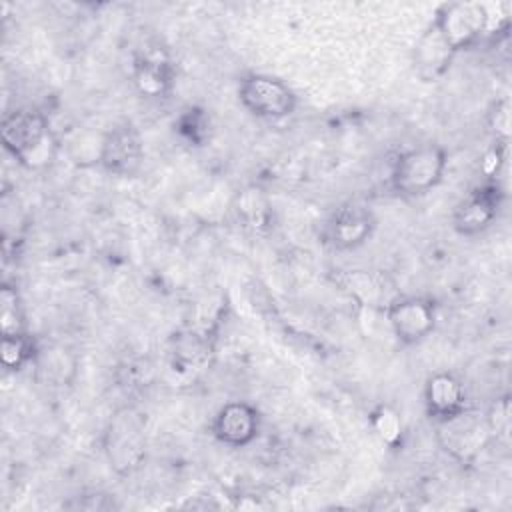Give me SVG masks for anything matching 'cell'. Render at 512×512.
Segmentation results:
<instances>
[{
	"mask_svg": "<svg viewBox=\"0 0 512 512\" xmlns=\"http://www.w3.org/2000/svg\"><path fill=\"white\" fill-rule=\"evenodd\" d=\"M436 436L442 450L458 462H472L492 438L486 414H478L470 408L436 422Z\"/></svg>",
	"mask_w": 512,
	"mask_h": 512,
	"instance_id": "cell-6",
	"label": "cell"
},
{
	"mask_svg": "<svg viewBox=\"0 0 512 512\" xmlns=\"http://www.w3.org/2000/svg\"><path fill=\"white\" fill-rule=\"evenodd\" d=\"M490 130L496 134V142L506 144L510 136V104L506 98L496 100L488 112Z\"/></svg>",
	"mask_w": 512,
	"mask_h": 512,
	"instance_id": "cell-23",
	"label": "cell"
},
{
	"mask_svg": "<svg viewBox=\"0 0 512 512\" xmlns=\"http://www.w3.org/2000/svg\"><path fill=\"white\" fill-rule=\"evenodd\" d=\"M260 412L256 406L234 400L226 402L212 420V436L230 448H244L260 434Z\"/></svg>",
	"mask_w": 512,
	"mask_h": 512,
	"instance_id": "cell-11",
	"label": "cell"
},
{
	"mask_svg": "<svg viewBox=\"0 0 512 512\" xmlns=\"http://www.w3.org/2000/svg\"><path fill=\"white\" fill-rule=\"evenodd\" d=\"M136 90L146 98H166L176 84V68L162 48H144L130 70Z\"/></svg>",
	"mask_w": 512,
	"mask_h": 512,
	"instance_id": "cell-12",
	"label": "cell"
},
{
	"mask_svg": "<svg viewBox=\"0 0 512 512\" xmlns=\"http://www.w3.org/2000/svg\"><path fill=\"white\" fill-rule=\"evenodd\" d=\"M454 56L456 54L444 42L436 26L430 24L414 44V52H412L414 72L424 82H436L448 72Z\"/></svg>",
	"mask_w": 512,
	"mask_h": 512,
	"instance_id": "cell-14",
	"label": "cell"
},
{
	"mask_svg": "<svg viewBox=\"0 0 512 512\" xmlns=\"http://www.w3.org/2000/svg\"><path fill=\"white\" fill-rule=\"evenodd\" d=\"M0 138L4 150L28 170L48 168L60 150V142L44 112L18 108L2 118Z\"/></svg>",
	"mask_w": 512,
	"mask_h": 512,
	"instance_id": "cell-1",
	"label": "cell"
},
{
	"mask_svg": "<svg viewBox=\"0 0 512 512\" xmlns=\"http://www.w3.org/2000/svg\"><path fill=\"white\" fill-rule=\"evenodd\" d=\"M234 212L242 228L254 234H266L274 226V208L260 186H246L234 198Z\"/></svg>",
	"mask_w": 512,
	"mask_h": 512,
	"instance_id": "cell-15",
	"label": "cell"
},
{
	"mask_svg": "<svg viewBox=\"0 0 512 512\" xmlns=\"http://www.w3.org/2000/svg\"><path fill=\"white\" fill-rule=\"evenodd\" d=\"M424 408L430 420L442 422L468 408L466 388L452 372H436L424 384Z\"/></svg>",
	"mask_w": 512,
	"mask_h": 512,
	"instance_id": "cell-13",
	"label": "cell"
},
{
	"mask_svg": "<svg viewBox=\"0 0 512 512\" xmlns=\"http://www.w3.org/2000/svg\"><path fill=\"white\" fill-rule=\"evenodd\" d=\"M376 228L370 208L350 202L340 206L326 224L324 238L336 250H356L364 246Z\"/></svg>",
	"mask_w": 512,
	"mask_h": 512,
	"instance_id": "cell-10",
	"label": "cell"
},
{
	"mask_svg": "<svg viewBox=\"0 0 512 512\" xmlns=\"http://www.w3.org/2000/svg\"><path fill=\"white\" fill-rule=\"evenodd\" d=\"M342 286L350 292V296H354L360 304L364 306H382L386 308V304L382 302L384 290L382 284L370 276L364 270H350L342 276Z\"/></svg>",
	"mask_w": 512,
	"mask_h": 512,
	"instance_id": "cell-19",
	"label": "cell"
},
{
	"mask_svg": "<svg viewBox=\"0 0 512 512\" xmlns=\"http://www.w3.org/2000/svg\"><path fill=\"white\" fill-rule=\"evenodd\" d=\"M486 422H488L492 438L508 442V438H510V400H508V396L496 400L490 406V410L486 412Z\"/></svg>",
	"mask_w": 512,
	"mask_h": 512,
	"instance_id": "cell-22",
	"label": "cell"
},
{
	"mask_svg": "<svg viewBox=\"0 0 512 512\" xmlns=\"http://www.w3.org/2000/svg\"><path fill=\"white\" fill-rule=\"evenodd\" d=\"M34 366H36L38 374L46 382H52L54 386H62V384L70 382L76 372V362H74L72 354L62 346L40 348L36 354Z\"/></svg>",
	"mask_w": 512,
	"mask_h": 512,
	"instance_id": "cell-16",
	"label": "cell"
},
{
	"mask_svg": "<svg viewBox=\"0 0 512 512\" xmlns=\"http://www.w3.org/2000/svg\"><path fill=\"white\" fill-rule=\"evenodd\" d=\"M106 456L118 474L134 472L146 458V418L136 408H120L106 428Z\"/></svg>",
	"mask_w": 512,
	"mask_h": 512,
	"instance_id": "cell-3",
	"label": "cell"
},
{
	"mask_svg": "<svg viewBox=\"0 0 512 512\" xmlns=\"http://www.w3.org/2000/svg\"><path fill=\"white\" fill-rule=\"evenodd\" d=\"M504 200L502 188L494 180L476 184L456 206L452 224L462 236H474L484 232L498 216Z\"/></svg>",
	"mask_w": 512,
	"mask_h": 512,
	"instance_id": "cell-9",
	"label": "cell"
},
{
	"mask_svg": "<svg viewBox=\"0 0 512 512\" xmlns=\"http://www.w3.org/2000/svg\"><path fill=\"white\" fill-rule=\"evenodd\" d=\"M240 104L256 118L284 120L294 114L298 98L280 78L268 74H246L238 82Z\"/></svg>",
	"mask_w": 512,
	"mask_h": 512,
	"instance_id": "cell-4",
	"label": "cell"
},
{
	"mask_svg": "<svg viewBox=\"0 0 512 512\" xmlns=\"http://www.w3.org/2000/svg\"><path fill=\"white\" fill-rule=\"evenodd\" d=\"M370 424H372V430L376 432V436L380 438V442L386 444L388 448H398L402 444L404 424H402L398 410H394L392 406H388V404L376 406L370 414Z\"/></svg>",
	"mask_w": 512,
	"mask_h": 512,
	"instance_id": "cell-18",
	"label": "cell"
},
{
	"mask_svg": "<svg viewBox=\"0 0 512 512\" xmlns=\"http://www.w3.org/2000/svg\"><path fill=\"white\" fill-rule=\"evenodd\" d=\"M0 330L2 336L28 332L24 322V308L16 286L2 284L0 288Z\"/></svg>",
	"mask_w": 512,
	"mask_h": 512,
	"instance_id": "cell-20",
	"label": "cell"
},
{
	"mask_svg": "<svg viewBox=\"0 0 512 512\" xmlns=\"http://www.w3.org/2000/svg\"><path fill=\"white\" fill-rule=\"evenodd\" d=\"M144 160V144L140 132L122 122L102 134L98 164L114 176H134Z\"/></svg>",
	"mask_w": 512,
	"mask_h": 512,
	"instance_id": "cell-8",
	"label": "cell"
},
{
	"mask_svg": "<svg viewBox=\"0 0 512 512\" xmlns=\"http://www.w3.org/2000/svg\"><path fill=\"white\" fill-rule=\"evenodd\" d=\"M452 52L472 48L490 30V12L480 2L442 4L432 20Z\"/></svg>",
	"mask_w": 512,
	"mask_h": 512,
	"instance_id": "cell-5",
	"label": "cell"
},
{
	"mask_svg": "<svg viewBox=\"0 0 512 512\" xmlns=\"http://www.w3.org/2000/svg\"><path fill=\"white\" fill-rule=\"evenodd\" d=\"M384 312L392 334L406 346L420 344L436 328V306L426 296H396Z\"/></svg>",
	"mask_w": 512,
	"mask_h": 512,
	"instance_id": "cell-7",
	"label": "cell"
},
{
	"mask_svg": "<svg viewBox=\"0 0 512 512\" xmlns=\"http://www.w3.org/2000/svg\"><path fill=\"white\" fill-rule=\"evenodd\" d=\"M504 148H506V144L496 142V146L484 156V160H482V172L486 174L488 180L500 170V166H502V162H504Z\"/></svg>",
	"mask_w": 512,
	"mask_h": 512,
	"instance_id": "cell-24",
	"label": "cell"
},
{
	"mask_svg": "<svg viewBox=\"0 0 512 512\" xmlns=\"http://www.w3.org/2000/svg\"><path fill=\"white\" fill-rule=\"evenodd\" d=\"M40 346L36 344V340L28 334V332H20V334H8L2 336L0 340V358H2V366L6 370H22L28 364H34L36 354H38Z\"/></svg>",
	"mask_w": 512,
	"mask_h": 512,
	"instance_id": "cell-17",
	"label": "cell"
},
{
	"mask_svg": "<svg viewBox=\"0 0 512 512\" xmlns=\"http://www.w3.org/2000/svg\"><path fill=\"white\" fill-rule=\"evenodd\" d=\"M176 132L192 146H202L210 138V116L204 108L188 106L174 122Z\"/></svg>",
	"mask_w": 512,
	"mask_h": 512,
	"instance_id": "cell-21",
	"label": "cell"
},
{
	"mask_svg": "<svg viewBox=\"0 0 512 512\" xmlns=\"http://www.w3.org/2000/svg\"><path fill=\"white\" fill-rule=\"evenodd\" d=\"M444 172V148L438 144H422L402 152L394 160L390 184L402 196H422L440 184Z\"/></svg>",
	"mask_w": 512,
	"mask_h": 512,
	"instance_id": "cell-2",
	"label": "cell"
}]
</instances>
